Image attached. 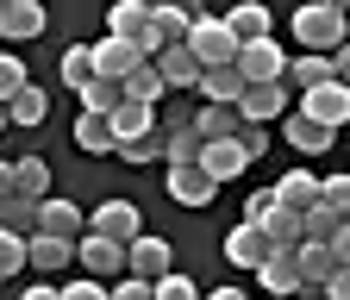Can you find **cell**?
I'll return each instance as SVG.
<instances>
[{
  "instance_id": "24",
  "label": "cell",
  "mask_w": 350,
  "mask_h": 300,
  "mask_svg": "<svg viewBox=\"0 0 350 300\" xmlns=\"http://www.w3.org/2000/svg\"><path fill=\"white\" fill-rule=\"evenodd\" d=\"M325 81H338L332 57H313V51H300V57L288 63V88H294V94H313V88H325Z\"/></svg>"
},
{
  "instance_id": "46",
  "label": "cell",
  "mask_w": 350,
  "mask_h": 300,
  "mask_svg": "<svg viewBox=\"0 0 350 300\" xmlns=\"http://www.w3.org/2000/svg\"><path fill=\"white\" fill-rule=\"evenodd\" d=\"M119 156H125V163H157V156H163V138H138V144H119Z\"/></svg>"
},
{
  "instance_id": "2",
  "label": "cell",
  "mask_w": 350,
  "mask_h": 300,
  "mask_svg": "<svg viewBox=\"0 0 350 300\" xmlns=\"http://www.w3.org/2000/svg\"><path fill=\"white\" fill-rule=\"evenodd\" d=\"M188 51L200 57V69H226V63H238V38H232V25L226 19H213V13H200L194 19V31H188Z\"/></svg>"
},
{
  "instance_id": "34",
  "label": "cell",
  "mask_w": 350,
  "mask_h": 300,
  "mask_svg": "<svg viewBox=\"0 0 350 300\" xmlns=\"http://www.w3.org/2000/svg\"><path fill=\"white\" fill-rule=\"evenodd\" d=\"M19 194L25 200H51V163L44 156H19Z\"/></svg>"
},
{
  "instance_id": "35",
  "label": "cell",
  "mask_w": 350,
  "mask_h": 300,
  "mask_svg": "<svg viewBox=\"0 0 350 300\" xmlns=\"http://www.w3.org/2000/svg\"><path fill=\"white\" fill-rule=\"evenodd\" d=\"M63 81H69L75 94L88 88V81H100V75H94V44H75V51H63Z\"/></svg>"
},
{
  "instance_id": "49",
  "label": "cell",
  "mask_w": 350,
  "mask_h": 300,
  "mask_svg": "<svg viewBox=\"0 0 350 300\" xmlns=\"http://www.w3.org/2000/svg\"><path fill=\"white\" fill-rule=\"evenodd\" d=\"M325 300H350V269H338V275H332V288H325Z\"/></svg>"
},
{
  "instance_id": "18",
  "label": "cell",
  "mask_w": 350,
  "mask_h": 300,
  "mask_svg": "<svg viewBox=\"0 0 350 300\" xmlns=\"http://www.w3.org/2000/svg\"><path fill=\"white\" fill-rule=\"evenodd\" d=\"M44 238H63V244H81L88 238V219H81V206L75 200H44Z\"/></svg>"
},
{
  "instance_id": "9",
  "label": "cell",
  "mask_w": 350,
  "mask_h": 300,
  "mask_svg": "<svg viewBox=\"0 0 350 300\" xmlns=\"http://www.w3.org/2000/svg\"><path fill=\"white\" fill-rule=\"evenodd\" d=\"M44 31V7L38 0H0V51L7 44H31Z\"/></svg>"
},
{
  "instance_id": "43",
  "label": "cell",
  "mask_w": 350,
  "mask_h": 300,
  "mask_svg": "<svg viewBox=\"0 0 350 300\" xmlns=\"http://www.w3.org/2000/svg\"><path fill=\"white\" fill-rule=\"evenodd\" d=\"M275 206H282V200H275V188H256V194L244 200V226H262V219H269Z\"/></svg>"
},
{
  "instance_id": "11",
  "label": "cell",
  "mask_w": 350,
  "mask_h": 300,
  "mask_svg": "<svg viewBox=\"0 0 350 300\" xmlns=\"http://www.w3.org/2000/svg\"><path fill=\"white\" fill-rule=\"evenodd\" d=\"M200 156H206V138L194 132V119H175L163 132V163L169 169H200Z\"/></svg>"
},
{
  "instance_id": "12",
  "label": "cell",
  "mask_w": 350,
  "mask_h": 300,
  "mask_svg": "<svg viewBox=\"0 0 350 300\" xmlns=\"http://www.w3.org/2000/svg\"><path fill=\"white\" fill-rule=\"evenodd\" d=\"M226 256H232L238 269H262V263L275 256V244H269V232H262V226H232V232H226Z\"/></svg>"
},
{
  "instance_id": "33",
  "label": "cell",
  "mask_w": 350,
  "mask_h": 300,
  "mask_svg": "<svg viewBox=\"0 0 350 300\" xmlns=\"http://www.w3.org/2000/svg\"><path fill=\"white\" fill-rule=\"evenodd\" d=\"M7 113H13V125H19V132H25V125H44V119H51V94H44L38 81H31V88H25Z\"/></svg>"
},
{
  "instance_id": "14",
  "label": "cell",
  "mask_w": 350,
  "mask_h": 300,
  "mask_svg": "<svg viewBox=\"0 0 350 300\" xmlns=\"http://www.w3.org/2000/svg\"><path fill=\"white\" fill-rule=\"evenodd\" d=\"M275 200H282L288 213H313V206L325 200V182L313 176V169H288V176L275 182Z\"/></svg>"
},
{
  "instance_id": "30",
  "label": "cell",
  "mask_w": 350,
  "mask_h": 300,
  "mask_svg": "<svg viewBox=\"0 0 350 300\" xmlns=\"http://www.w3.org/2000/svg\"><path fill=\"white\" fill-rule=\"evenodd\" d=\"M194 19H200V13H188V7H150V31L163 38V44H188Z\"/></svg>"
},
{
  "instance_id": "22",
  "label": "cell",
  "mask_w": 350,
  "mask_h": 300,
  "mask_svg": "<svg viewBox=\"0 0 350 300\" xmlns=\"http://www.w3.org/2000/svg\"><path fill=\"white\" fill-rule=\"evenodd\" d=\"M194 132H200L206 144H232V138L244 132V113H238V107H200V113H194Z\"/></svg>"
},
{
  "instance_id": "8",
  "label": "cell",
  "mask_w": 350,
  "mask_h": 300,
  "mask_svg": "<svg viewBox=\"0 0 350 300\" xmlns=\"http://www.w3.org/2000/svg\"><path fill=\"white\" fill-rule=\"evenodd\" d=\"M125 275H138V282H163V275H175V250H169V238H138L125 250Z\"/></svg>"
},
{
  "instance_id": "40",
  "label": "cell",
  "mask_w": 350,
  "mask_h": 300,
  "mask_svg": "<svg viewBox=\"0 0 350 300\" xmlns=\"http://www.w3.org/2000/svg\"><path fill=\"white\" fill-rule=\"evenodd\" d=\"M157 300H206V294H200L182 269H175V275H163V282H157Z\"/></svg>"
},
{
  "instance_id": "20",
  "label": "cell",
  "mask_w": 350,
  "mask_h": 300,
  "mask_svg": "<svg viewBox=\"0 0 350 300\" xmlns=\"http://www.w3.org/2000/svg\"><path fill=\"white\" fill-rule=\"evenodd\" d=\"M282 138H288V144H294L300 156H319V150H332V144H338V132L313 125L306 113H288V119H282Z\"/></svg>"
},
{
  "instance_id": "37",
  "label": "cell",
  "mask_w": 350,
  "mask_h": 300,
  "mask_svg": "<svg viewBox=\"0 0 350 300\" xmlns=\"http://www.w3.org/2000/svg\"><path fill=\"white\" fill-rule=\"evenodd\" d=\"M344 226H350V219H338V213L319 200L313 213H306V244H338V232H344Z\"/></svg>"
},
{
  "instance_id": "47",
  "label": "cell",
  "mask_w": 350,
  "mask_h": 300,
  "mask_svg": "<svg viewBox=\"0 0 350 300\" xmlns=\"http://www.w3.org/2000/svg\"><path fill=\"white\" fill-rule=\"evenodd\" d=\"M19 194V163H0V200Z\"/></svg>"
},
{
  "instance_id": "3",
  "label": "cell",
  "mask_w": 350,
  "mask_h": 300,
  "mask_svg": "<svg viewBox=\"0 0 350 300\" xmlns=\"http://www.w3.org/2000/svg\"><path fill=\"white\" fill-rule=\"evenodd\" d=\"M88 232H94V238H113V244H138L144 238V213L138 206H131V200H100L94 213H88Z\"/></svg>"
},
{
  "instance_id": "21",
  "label": "cell",
  "mask_w": 350,
  "mask_h": 300,
  "mask_svg": "<svg viewBox=\"0 0 350 300\" xmlns=\"http://www.w3.org/2000/svg\"><path fill=\"white\" fill-rule=\"evenodd\" d=\"M226 25H232V38H238V44H262V38H275V19H269V7H256V0L232 7V13H226Z\"/></svg>"
},
{
  "instance_id": "25",
  "label": "cell",
  "mask_w": 350,
  "mask_h": 300,
  "mask_svg": "<svg viewBox=\"0 0 350 300\" xmlns=\"http://www.w3.org/2000/svg\"><path fill=\"white\" fill-rule=\"evenodd\" d=\"M38 226H44V200H25V194L0 200V232H13V238H38Z\"/></svg>"
},
{
  "instance_id": "31",
  "label": "cell",
  "mask_w": 350,
  "mask_h": 300,
  "mask_svg": "<svg viewBox=\"0 0 350 300\" xmlns=\"http://www.w3.org/2000/svg\"><path fill=\"white\" fill-rule=\"evenodd\" d=\"M75 263V244H63V238H31V269H44V275H57V269H69Z\"/></svg>"
},
{
  "instance_id": "52",
  "label": "cell",
  "mask_w": 350,
  "mask_h": 300,
  "mask_svg": "<svg viewBox=\"0 0 350 300\" xmlns=\"http://www.w3.org/2000/svg\"><path fill=\"white\" fill-rule=\"evenodd\" d=\"M206 300H244V288H213Z\"/></svg>"
},
{
  "instance_id": "6",
  "label": "cell",
  "mask_w": 350,
  "mask_h": 300,
  "mask_svg": "<svg viewBox=\"0 0 350 300\" xmlns=\"http://www.w3.org/2000/svg\"><path fill=\"white\" fill-rule=\"evenodd\" d=\"M294 88L288 81H269V88H244V100H238V113H244V125H275V119H288L294 113Z\"/></svg>"
},
{
  "instance_id": "13",
  "label": "cell",
  "mask_w": 350,
  "mask_h": 300,
  "mask_svg": "<svg viewBox=\"0 0 350 300\" xmlns=\"http://www.w3.org/2000/svg\"><path fill=\"white\" fill-rule=\"evenodd\" d=\"M256 282H262V294H269V300H300V263H294V250H275L269 256V263H262L256 269Z\"/></svg>"
},
{
  "instance_id": "42",
  "label": "cell",
  "mask_w": 350,
  "mask_h": 300,
  "mask_svg": "<svg viewBox=\"0 0 350 300\" xmlns=\"http://www.w3.org/2000/svg\"><path fill=\"white\" fill-rule=\"evenodd\" d=\"M238 144H244V156L256 163L262 150H269V144H275V125H244V132H238Z\"/></svg>"
},
{
  "instance_id": "53",
  "label": "cell",
  "mask_w": 350,
  "mask_h": 300,
  "mask_svg": "<svg viewBox=\"0 0 350 300\" xmlns=\"http://www.w3.org/2000/svg\"><path fill=\"white\" fill-rule=\"evenodd\" d=\"M7 125H13V113H7V107H0V132H7Z\"/></svg>"
},
{
  "instance_id": "4",
  "label": "cell",
  "mask_w": 350,
  "mask_h": 300,
  "mask_svg": "<svg viewBox=\"0 0 350 300\" xmlns=\"http://www.w3.org/2000/svg\"><path fill=\"white\" fill-rule=\"evenodd\" d=\"M288 51L275 44V38H262V44H244L238 51V75L250 81V88H269V81H288Z\"/></svg>"
},
{
  "instance_id": "54",
  "label": "cell",
  "mask_w": 350,
  "mask_h": 300,
  "mask_svg": "<svg viewBox=\"0 0 350 300\" xmlns=\"http://www.w3.org/2000/svg\"><path fill=\"white\" fill-rule=\"evenodd\" d=\"M300 300H325V294H313V288H300Z\"/></svg>"
},
{
  "instance_id": "44",
  "label": "cell",
  "mask_w": 350,
  "mask_h": 300,
  "mask_svg": "<svg viewBox=\"0 0 350 300\" xmlns=\"http://www.w3.org/2000/svg\"><path fill=\"white\" fill-rule=\"evenodd\" d=\"M113 300H157V282H138V275H119Z\"/></svg>"
},
{
  "instance_id": "7",
  "label": "cell",
  "mask_w": 350,
  "mask_h": 300,
  "mask_svg": "<svg viewBox=\"0 0 350 300\" xmlns=\"http://www.w3.org/2000/svg\"><path fill=\"white\" fill-rule=\"evenodd\" d=\"M294 113H306L313 125H325V132H338V125H350V88H344V81H325V88L300 94V100H294Z\"/></svg>"
},
{
  "instance_id": "27",
  "label": "cell",
  "mask_w": 350,
  "mask_h": 300,
  "mask_svg": "<svg viewBox=\"0 0 350 300\" xmlns=\"http://www.w3.org/2000/svg\"><path fill=\"white\" fill-rule=\"evenodd\" d=\"M219 188L206 182V169H169V200L175 206H206Z\"/></svg>"
},
{
  "instance_id": "19",
  "label": "cell",
  "mask_w": 350,
  "mask_h": 300,
  "mask_svg": "<svg viewBox=\"0 0 350 300\" xmlns=\"http://www.w3.org/2000/svg\"><path fill=\"white\" fill-rule=\"evenodd\" d=\"M244 88H250V81L238 75V63L206 69V75H200V100H206V107H238V100H244Z\"/></svg>"
},
{
  "instance_id": "45",
  "label": "cell",
  "mask_w": 350,
  "mask_h": 300,
  "mask_svg": "<svg viewBox=\"0 0 350 300\" xmlns=\"http://www.w3.org/2000/svg\"><path fill=\"white\" fill-rule=\"evenodd\" d=\"M63 300H113V294H107V288H100L94 275H75V282L63 288Z\"/></svg>"
},
{
  "instance_id": "36",
  "label": "cell",
  "mask_w": 350,
  "mask_h": 300,
  "mask_svg": "<svg viewBox=\"0 0 350 300\" xmlns=\"http://www.w3.org/2000/svg\"><path fill=\"white\" fill-rule=\"evenodd\" d=\"M31 88V75H25V63L13 57V51H0V107H13L19 94Z\"/></svg>"
},
{
  "instance_id": "1",
  "label": "cell",
  "mask_w": 350,
  "mask_h": 300,
  "mask_svg": "<svg viewBox=\"0 0 350 300\" xmlns=\"http://www.w3.org/2000/svg\"><path fill=\"white\" fill-rule=\"evenodd\" d=\"M294 44H306L313 57H338L350 44V7H300L294 13Z\"/></svg>"
},
{
  "instance_id": "15",
  "label": "cell",
  "mask_w": 350,
  "mask_h": 300,
  "mask_svg": "<svg viewBox=\"0 0 350 300\" xmlns=\"http://www.w3.org/2000/svg\"><path fill=\"white\" fill-rule=\"evenodd\" d=\"M75 256H81V269L88 275H125V244H113V238H94V232H88L81 244H75Z\"/></svg>"
},
{
  "instance_id": "29",
  "label": "cell",
  "mask_w": 350,
  "mask_h": 300,
  "mask_svg": "<svg viewBox=\"0 0 350 300\" xmlns=\"http://www.w3.org/2000/svg\"><path fill=\"white\" fill-rule=\"evenodd\" d=\"M75 150H88V156H107V150H119V138H113V119L81 113V119H75Z\"/></svg>"
},
{
  "instance_id": "51",
  "label": "cell",
  "mask_w": 350,
  "mask_h": 300,
  "mask_svg": "<svg viewBox=\"0 0 350 300\" xmlns=\"http://www.w3.org/2000/svg\"><path fill=\"white\" fill-rule=\"evenodd\" d=\"M332 250H338V263H344V269H350V226H344V232H338V244H332Z\"/></svg>"
},
{
  "instance_id": "41",
  "label": "cell",
  "mask_w": 350,
  "mask_h": 300,
  "mask_svg": "<svg viewBox=\"0 0 350 300\" xmlns=\"http://www.w3.org/2000/svg\"><path fill=\"white\" fill-rule=\"evenodd\" d=\"M325 206L338 213V219H350V169L344 176H325Z\"/></svg>"
},
{
  "instance_id": "48",
  "label": "cell",
  "mask_w": 350,
  "mask_h": 300,
  "mask_svg": "<svg viewBox=\"0 0 350 300\" xmlns=\"http://www.w3.org/2000/svg\"><path fill=\"white\" fill-rule=\"evenodd\" d=\"M19 300H63V288H51V282H31V288H25Z\"/></svg>"
},
{
  "instance_id": "39",
  "label": "cell",
  "mask_w": 350,
  "mask_h": 300,
  "mask_svg": "<svg viewBox=\"0 0 350 300\" xmlns=\"http://www.w3.org/2000/svg\"><path fill=\"white\" fill-rule=\"evenodd\" d=\"M163 94H169V88H163V75H157V69H138V75L125 81V100H138V107H157Z\"/></svg>"
},
{
  "instance_id": "10",
  "label": "cell",
  "mask_w": 350,
  "mask_h": 300,
  "mask_svg": "<svg viewBox=\"0 0 350 300\" xmlns=\"http://www.w3.org/2000/svg\"><path fill=\"white\" fill-rule=\"evenodd\" d=\"M150 69L163 75V88H169V94H182V88H194V94H200V75H206V69H200V57H194L188 44H169Z\"/></svg>"
},
{
  "instance_id": "50",
  "label": "cell",
  "mask_w": 350,
  "mask_h": 300,
  "mask_svg": "<svg viewBox=\"0 0 350 300\" xmlns=\"http://www.w3.org/2000/svg\"><path fill=\"white\" fill-rule=\"evenodd\" d=\"M332 69H338V81H344V88H350V44H344V51L332 57Z\"/></svg>"
},
{
  "instance_id": "32",
  "label": "cell",
  "mask_w": 350,
  "mask_h": 300,
  "mask_svg": "<svg viewBox=\"0 0 350 300\" xmlns=\"http://www.w3.org/2000/svg\"><path fill=\"white\" fill-rule=\"evenodd\" d=\"M119 107H125V88H119V81H88V88H81V113L113 119Z\"/></svg>"
},
{
  "instance_id": "16",
  "label": "cell",
  "mask_w": 350,
  "mask_h": 300,
  "mask_svg": "<svg viewBox=\"0 0 350 300\" xmlns=\"http://www.w3.org/2000/svg\"><path fill=\"white\" fill-rule=\"evenodd\" d=\"M294 263H300V282L313 288V294H325V288H332V275L344 269L332 244H300V250H294Z\"/></svg>"
},
{
  "instance_id": "5",
  "label": "cell",
  "mask_w": 350,
  "mask_h": 300,
  "mask_svg": "<svg viewBox=\"0 0 350 300\" xmlns=\"http://www.w3.org/2000/svg\"><path fill=\"white\" fill-rule=\"evenodd\" d=\"M138 69H150V57L138 44H125V38H100V44H94V75L100 81H119V88H125Z\"/></svg>"
},
{
  "instance_id": "28",
  "label": "cell",
  "mask_w": 350,
  "mask_h": 300,
  "mask_svg": "<svg viewBox=\"0 0 350 300\" xmlns=\"http://www.w3.org/2000/svg\"><path fill=\"white\" fill-rule=\"evenodd\" d=\"M262 232H269V244H275V250H300V244H306V213L275 206L269 219H262Z\"/></svg>"
},
{
  "instance_id": "23",
  "label": "cell",
  "mask_w": 350,
  "mask_h": 300,
  "mask_svg": "<svg viewBox=\"0 0 350 300\" xmlns=\"http://www.w3.org/2000/svg\"><path fill=\"white\" fill-rule=\"evenodd\" d=\"M107 38H125V44H144V38H150V7H138V0H119V7L107 13Z\"/></svg>"
},
{
  "instance_id": "17",
  "label": "cell",
  "mask_w": 350,
  "mask_h": 300,
  "mask_svg": "<svg viewBox=\"0 0 350 300\" xmlns=\"http://www.w3.org/2000/svg\"><path fill=\"white\" fill-rule=\"evenodd\" d=\"M200 169H206V182H213V188H226V182H238L244 169H250V156H244V144H238V138H232V144H206Z\"/></svg>"
},
{
  "instance_id": "38",
  "label": "cell",
  "mask_w": 350,
  "mask_h": 300,
  "mask_svg": "<svg viewBox=\"0 0 350 300\" xmlns=\"http://www.w3.org/2000/svg\"><path fill=\"white\" fill-rule=\"evenodd\" d=\"M31 263V238H13V232H0V282L7 275H19Z\"/></svg>"
},
{
  "instance_id": "26",
  "label": "cell",
  "mask_w": 350,
  "mask_h": 300,
  "mask_svg": "<svg viewBox=\"0 0 350 300\" xmlns=\"http://www.w3.org/2000/svg\"><path fill=\"white\" fill-rule=\"evenodd\" d=\"M113 138H119V144L157 138V107H138V100H125V107L113 113Z\"/></svg>"
}]
</instances>
